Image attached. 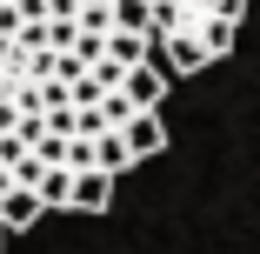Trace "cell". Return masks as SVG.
<instances>
[{"instance_id":"5b68a950","label":"cell","mask_w":260,"mask_h":254,"mask_svg":"<svg viewBox=\"0 0 260 254\" xmlns=\"http://www.w3.org/2000/svg\"><path fill=\"white\" fill-rule=\"evenodd\" d=\"M114 201V181L107 174H74V187H67V208H87V214H100Z\"/></svg>"},{"instance_id":"7a4b0ae2","label":"cell","mask_w":260,"mask_h":254,"mask_svg":"<svg viewBox=\"0 0 260 254\" xmlns=\"http://www.w3.org/2000/svg\"><path fill=\"white\" fill-rule=\"evenodd\" d=\"M120 94L134 100L140 114H160V100H167V67H160V61H140V67H127Z\"/></svg>"},{"instance_id":"6da1fadb","label":"cell","mask_w":260,"mask_h":254,"mask_svg":"<svg viewBox=\"0 0 260 254\" xmlns=\"http://www.w3.org/2000/svg\"><path fill=\"white\" fill-rule=\"evenodd\" d=\"M240 14H247V0H147V40H153V61L167 67V80L220 67L240 40Z\"/></svg>"},{"instance_id":"8992f818","label":"cell","mask_w":260,"mask_h":254,"mask_svg":"<svg viewBox=\"0 0 260 254\" xmlns=\"http://www.w3.org/2000/svg\"><path fill=\"white\" fill-rule=\"evenodd\" d=\"M107 20H114V34H147V0H114Z\"/></svg>"},{"instance_id":"52a82bcc","label":"cell","mask_w":260,"mask_h":254,"mask_svg":"<svg viewBox=\"0 0 260 254\" xmlns=\"http://www.w3.org/2000/svg\"><path fill=\"white\" fill-rule=\"evenodd\" d=\"M0 241H7V234H0Z\"/></svg>"},{"instance_id":"3957f363","label":"cell","mask_w":260,"mask_h":254,"mask_svg":"<svg viewBox=\"0 0 260 254\" xmlns=\"http://www.w3.org/2000/svg\"><path fill=\"white\" fill-rule=\"evenodd\" d=\"M120 147H127V161L160 154V147H167V127H160V114H134V121L120 127Z\"/></svg>"},{"instance_id":"277c9868","label":"cell","mask_w":260,"mask_h":254,"mask_svg":"<svg viewBox=\"0 0 260 254\" xmlns=\"http://www.w3.org/2000/svg\"><path fill=\"white\" fill-rule=\"evenodd\" d=\"M34 221H47V208H40L34 187H7V194H0V234H7V228H34Z\"/></svg>"}]
</instances>
